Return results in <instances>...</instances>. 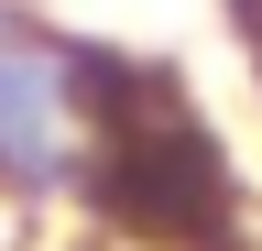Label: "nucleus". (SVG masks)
<instances>
[{
  "label": "nucleus",
  "mask_w": 262,
  "mask_h": 251,
  "mask_svg": "<svg viewBox=\"0 0 262 251\" xmlns=\"http://www.w3.org/2000/svg\"><path fill=\"white\" fill-rule=\"evenodd\" d=\"M77 218L120 251H251V175L186 66L142 44H110L98 66V153L77 186Z\"/></svg>",
  "instance_id": "nucleus-1"
},
{
  "label": "nucleus",
  "mask_w": 262,
  "mask_h": 251,
  "mask_svg": "<svg viewBox=\"0 0 262 251\" xmlns=\"http://www.w3.org/2000/svg\"><path fill=\"white\" fill-rule=\"evenodd\" d=\"M98 66L110 33L0 0V208L22 218H66L98 153Z\"/></svg>",
  "instance_id": "nucleus-2"
},
{
  "label": "nucleus",
  "mask_w": 262,
  "mask_h": 251,
  "mask_svg": "<svg viewBox=\"0 0 262 251\" xmlns=\"http://www.w3.org/2000/svg\"><path fill=\"white\" fill-rule=\"evenodd\" d=\"M33 251H120V240H98V230H77V240H33Z\"/></svg>",
  "instance_id": "nucleus-3"
}]
</instances>
